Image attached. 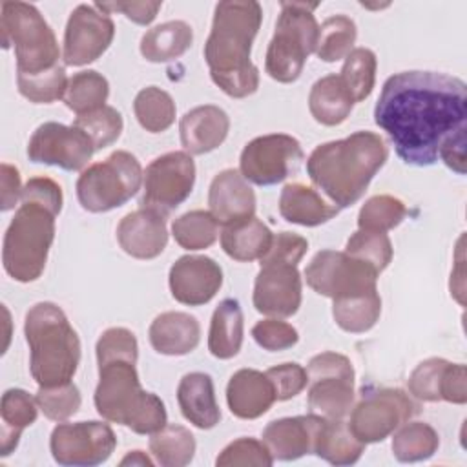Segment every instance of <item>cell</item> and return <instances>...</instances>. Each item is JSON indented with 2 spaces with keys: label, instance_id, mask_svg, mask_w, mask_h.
I'll return each instance as SVG.
<instances>
[{
  "label": "cell",
  "instance_id": "obj_19",
  "mask_svg": "<svg viewBox=\"0 0 467 467\" xmlns=\"http://www.w3.org/2000/svg\"><path fill=\"white\" fill-rule=\"evenodd\" d=\"M168 285L175 301L188 306L206 305L223 285V268L206 255H182L171 265Z\"/></svg>",
  "mask_w": 467,
  "mask_h": 467
},
{
  "label": "cell",
  "instance_id": "obj_41",
  "mask_svg": "<svg viewBox=\"0 0 467 467\" xmlns=\"http://www.w3.org/2000/svg\"><path fill=\"white\" fill-rule=\"evenodd\" d=\"M376 67L378 58L374 51L368 47H354L345 57V64L341 67L339 77L348 88L354 102H361L372 93L376 82Z\"/></svg>",
  "mask_w": 467,
  "mask_h": 467
},
{
  "label": "cell",
  "instance_id": "obj_20",
  "mask_svg": "<svg viewBox=\"0 0 467 467\" xmlns=\"http://www.w3.org/2000/svg\"><path fill=\"white\" fill-rule=\"evenodd\" d=\"M323 420L316 414L274 420L265 427L263 441L272 458L279 462H292L314 454Z\"/></svg>",
  "mask_w": 467,
  "mask_h": 467
},
{
  "label": "cell",
  "instance_id": "obj_54",
  "mask_svg": "<svg viewBox=\"0 0 467 467\" xmlns=\"http://www.w3.org/2000/svg\"><path fill=\"white\" fill-rule=\"evenodd\" d=\"M438 157L445 162L447 168L463 175L465 173V128L449 135L440 146Z\"/></svg>",
  "mask_w": 467,
  "mask_h": 467
},
{
  "label": "cell",
  "instance_id": "obj_5",
  "mask_svg": "<svg viewBox=\"0 0 467 467\" xmlns=\"http://www.w3.org/2000/svg\"><path fill=\"white\" fill-rule=\"evenodd\" d=\"M389 157L385 140L374 131H356L323 142L306 159V173L334 206L348 208L367 192Z\"/></svg>",
  "mask_w": 467,
  "mask_h": 467
},
{
  "label": "cell",
  "instance_id": "obj_56",
  "mask_svg": "<svg viewBox=\"0 0 467 467\" xmlns=\"http://www.w3.org/2000/svg\"><path fill=\"white\" fill-rule=\"evenodd\" d=\"M120 465H142V467H151L153 460L142 452V451H130L122 460Z\"/></svg>",
  "mask_w": 467,
  "mask_h": 467
},
{
  "label": "cell",
  "instance_id": "obj_43",
  "mask_svg": "<svg viewBox=\"0 0 467 467\" xmlns=\"http://www.w3.org/2000/svg\"><path fill=\"white\" fill-rule=\"evenodd\" d=\"M407 215V206L394 195H374L365 201L358 213V228L370 232H389Z\"/></svg>",
  "mask_w": 467,
  "mask_h": 467
},
{
  "label": "cell",
  "instance_id": "obj_24",
  "mask_svg": "<svg viewBox=\"0 0 467 467\" xmlns=\"http://www.w3.org/2000/svg\"><path fill=\"white\" fill-rule=\"evenodd\" d=\"M275 401L274 387L265 372L241 368L232 374L226 385V403L234 416L255 420L270 410Z\"/></svg>",
  "mask_w": 467,
  "mask_h": 467
},
{
  "label": "cell",
  "instance_id": "obj_6",
  "mask_svg": "<svg viewBox=\"0 0 467 467\" xmlns=\"http://www.w3.org/2000/svg\"><path fill=\"white\" fill-rule=\"evenodd\" d=\"M29 347V370L38 387L73 379L80 363V339L64 310L51 303L33 305L24 321Z\"/></svg>",
  "mask_w": 467,
  "mask_h": 467
},
{
  "label": "cell",
  "instance_id": "obj_34",
  "mask_svg": "<svg viewBox=\"0 0 467 467\" xmlns=\"http://www.w3.org/2000/svg\"><path fill=\"white\" fill-rule=\"evenodd\" d=\"M381 314V297L378 290L350 297L334 299L332 317L336 325L350 334H361L370 330Z\"/></svg>",
  "mask_w": 467,
  "mask_h": 467
},
{
  "label": "cell",
  "instance_id": "obj_33",
  "mask_svg": "<svg viewBox=\"0 0 467 467\" xmlns=\"http://www.w3.org/2000/svg\"><path fill=\"white\" fill-rule=\"evenodd\" d=\"M365 451V443L359 441L348 423L343 420H323L317 434L314 454L332 465H352Z\"/></svg>",
  "mask_w": 467,
  "mask_h": 467
},
{
  "label": "cell",
  "instance_id": "obj_12",
  "mask_svg": "<svg viewBox=\"0 0 467 467\" xmlns=\"http://www.w3.org/2000/svg\"><path fill=\"white\" fill-rule=\"evenodd\" d=\"M195 184V162L186 151H168L153 159L142 177L140 208L170 215L192 193Z\"/></svg>",
  "mask_w": 467,
  "mask_h": 467
},
{
  "label": "cell",
  "instance_id": "obj_49",
  "mask_svg": "<svg viewBox=\"0 0 467 467\" xmlns=\"http://www.w3.org/2000/svg\"><path fill=\"white\" fill-rule=\"evenodd\" d=\"M252 337L261 348L268 352H279L292 348L297 343L299 334L290 323L281 321L277 317H268L257 321L252 327Z\"/></svg>",
  "mask_w": 467,
  "mask_h": 467
},
{
  "label": "cell",
  "instance_id": "obj_16",
  "mask_svg": "<svg viewBox=\"0 0 467 467\" xmlns=\"http://www.w3.org/2000/svg\"><path fill=\"white\" fill-rule=\"evenodd\" d=\"M93 153L95 146L82 130L60 122L40 124L27 142L31 162L58 166L66 171L84 170Z\"/></svg>",
  "mask_w": 467,
  "mask_h": 467
},
{
  "label": "cell",
  "instance_id": "obj_51",
  "mask_svg": "<svg viewBox=\"0 0 467 467\" xmlns=\"http://www.w3.org/2000/svg\"><path fill=\"white\" fill-rule=\"evenodd\" d=\"M274 387L275 401H286L296 398L306 385H308V374L306 368L299 363H281L275 367H270L265 372Z\"/></svg>",
  "mask_w": 467,
  "mask_h": 467
},
{
  "label": "cell",
  "instance_id": "obj_4",
  "mask_svg": "<svg viewBox=\"0 0 467 467\" xmlns=\"http://www.w3.org/2000/svg\"><path fill=\"white\" fill-rule=\"evenodd\" d=\"M261 22L259 2L230 0L215 5L204 60L213 84L232 99H244L259 88V69L252 64L250 53Z\"/></svg>",
  "mask_w": 467,
  "mask_h": 467
},
{
  "label": "cell",
  "instance_id": "obj_8",
  "mask_svg": "<svg viewBox=\"0 0 467 467\" xmlns=\"http://www.w3.org/2000/svg\"><path fill=\"white\" fill-rule=\"evenodd\" d=\"M2 46L15 47L16 73H42L60 60L57 36L40 11L27 2H2L0 5Z\"/></svg>",
  "mask_w": 467,
  "mask_h": 467
},
{
  "label": "cell",
  "instance_id": "obj_14",
  "mask_svg": "<svg viewBox=\"0 0 467 467\" xmlns=\"http://www.w3.org/2000/svg\"><path fill=\"white\" fill-rule=\"evenodd\" d=\"M418 410V403L405 390L379 389L368 392L352 407L348 429L365 445L378 443L416 416Z\"/></svg>",
  "mask_w": 467,
  "mask_h": 467
},
{
  "label": "cell",
  "instance_id": "obj_10",
  "mask_svg": "<svg viewBox=\"0 0 467 467\" xmlns=\"http://www.w3.org/2000/svg\"><path fill=\"white\" fill-rule=\"evenodd\" d=\"M310 414L325 420H343L354 405V367L339 352H321L308 361Z\"/></svg>",
  "mask_w": 467,
  "mask_h": 467
},
{
  "label": "cell",
  "instance_id": "obj_11",
  "mask_svg": "<svg viewBox=\"0 0 467 467\" xmlns=\"http://www.w3.org/2000/svg\"><path fill=\"white\" fill-rule=\"evenodd\" d=\"M379 274L347 252L321 250L305 268L306 285L319 296L334 299L378 290Z\"/></svg>",
  "mask_w": 467,
  "mask_h": 467
},
{
  "label": "cell",
  "instance_id": "obj_52",
  "mask_svg": "<svg viewBox=\"0 0 467 467\" xmlns=\"http://www.w3.org/2000/svg\"><path fill=\"white\" fill-rule=\"evenodd\" d=\"M95 5L108 15L122 13L128 20L139 26H148L155 20L162 2H102Z\"/></svg>",
  "mask_w": 467,
  "mask_h": 467
},
{
  "label": "cell",
  "instance_id": "obj_48",
  "mask_svg": "<svg viewBox=\"0 0 467 467\" xmlns=\"http://www.w3.org/2000/svg\"><path fill=\"white\" fill-rule=\"evenodd\" d=\"M274 458L265 445L255 438H237L228 443L215 460L217 467H235V465H255V467H270Z\"/></svg>",
  "mask_w": 467,
  "mask_h": 467
},
{
  "label": "cell",
  "instance_id": "obj_15",
  "mask_svg": "<svg viewBox=\"0 0 467 467\" xmlns=\"http://www.w3.org/2000/svg\"><path fill=\"white\" fill-rule=\"evenodd\" d=\"M115 447V432L102 421L58 423L49 438L51 456L58 465H100L111 456Z\"/></svg>",
  "mask_w": 467,
  "mask_h": 467
},
{
  "label": "cell",
  "instance_id": "obj_44",
  "mask_svg": "<svg viewBox=\"0 0 467 467\" xmlns=\"http://www.w3.org/2000/svg\"><path fill=\"white\" fill-rule=\"evenodd\" d=\"M345 252L359 261L370 265L378 274H381L392 261V243L385 232L358 230L354 232L345 246Z\"/></svg>",
  "mask_w": 467,
  "mask_h": 467
},
{
  "label": "cell",
  "instance_id": "obj_25",
  "mask_svg": "<svg viewBox=\"0 0 467 467\" xmlns=\"http://www.w3.org/2000/svg\"><path fill=\"white\" fill-rule=\"evenodd\" d=\"M148 337L155 352L164 356H184L197 348L201 325L195 316L170 310L159 314L151 321Z\"/></svg>",
  "mask_w": 467,
  "mask_h": 467
},
{
  "label": "cell",
  "instance_id": "obj_47",
  "mask_svg": "<svg viewBox=\"0 0 467 467\" xmlns=\"http://www.w3.org/2000/svg\"><path fill=\"white\" fill-rule=\"evenodd\" d=\"M449 363L443 358H429L418 363L407 379L409 392L421 401H441V385Z\"/></svg>",
  "mask_w": 467,
  "mask_h": 467
},
{
  "label": "cell",
  "instance_id": "obj_50",
  "mask_svg": "<svg viewBox=\"0 0 467 467\" xmlns=\"http://www.w3.org/2000/svg\"><path fill=\"white\" fill-rule=\"evenodd\" d=\"M308 250V241L294 232H279L272 237V243L259 265H296Z\"/></svg>",
  "mask_w": 467,
  "mask_h": 467
},
{
  "label": "cell",
  "instance_id": "obj_39",
  "mask_svg": "<svg viewBox=\"0 0 467 467\" xmlns=\"http://www.w3.org/2000/svg\"><path fill=\"white\" fill-rule=\"evenodd\" d=\"M356 36L358 29L350 16L332 15L319 26L316 55L323 62H337L352 51Z\"/></svg>",
  "mask_w": 467,
  "mask_h": 467
},
{
  "label": "cell",
  "instance_id": "obj_40",
  "mask_svg": "<svg viewBox=\"0 0 467 467\" xmlns=\"http://www.w3.org/2000/svg\"><path fill=\"white\" fill-rule=\"evenodd\" d=\"M175 243L184 250H204L219 235V223L206 210H192L179 215L171 224Z\"/></svg>",
  "mask_w": 467,
  "mask_h": 467
},
{
  "label": "cell",
  "instance_id": "obj_45",
  "mask_svg": "<svg viewBox=\"0 0 467 467\" xmlns=\"http://www.w3.org/2000/svg\"><path fill=\"white\" fill-rule=\"evenodd\" d=\"M73 126L82 130L93 142L95 151L113 144L124 128L122 115L113 106H102L95 111L77 115Z\"/></svg>",
  "mask_w": 467,
  "mask_h": 467
},
{
  "label": "cell",
  "instance_id": "obj_53",
  "mask_svg": "<svg viewBox=\"0 0 467 467\" xmlns=\"http://www.w3.org/2000/svg\"><path fill=\"white\" fill-rule=\"evenodd\" d=\"M441 401L463 405L467 401V370L463 363H449L443 385H441Z\"/></svg>",
  "mask_w": 467,
  "mask_h": 467
},
{
  "label": "cell",
  "instance_id": "obj_38",
  "mask_svg": "<svg viewBox=\"0 0 467 467\" xmlns=\"http://www.w3.org/2000/svg\"><path fill=\"white\" fill-rule=\"evenodd\" d=\"M133 113L146 131L162 133L175 120V102L168 91L157 86H148L137 93Z\"/></svg>",
  "mask_w": 467,
  "mask_h": 467
},
{
  "label": "cell",
  "instance_id": "obj_17",
  "mask_svg": "<svg viewBox=\"0 0 467 467\" xmlns=\"http://www.w3.org/2000/svg\"><path fill=\"white\" fill-rule=\"evenodd\" d=\"M115 24L111 16L95 4L77 5L66 24L62 58L66 66H86L95 62L111 46Z\"/></svg>",
  "mask_w": 467,
  "mask_h": 467
},
{
  "label": "cell",
  "instance_id": "obj_30",
  "mask_svg": "<svg viewBox=\"0 0 467 467\" xmlns=\"http://www.w3.org/2000/svg\"><path fill=\"white\" fill-rule=\"evenodd\" d=\"M243 332L244 319L239 301L234 297L223 299L212 314L208 350L219 359H230L237 356L243 345Z\"/></svg>",
  "mask_w": 467,
  "mask_h": 467
},
{
  "label": "cell",
  "instance_id": "obj_1",
  "mask_svg": "<svg viewBox=\"0 0 467 467\" xmlns=\"http://www.w3.org/2000/svg\"><path fill=\"white\" fill-rule=\"evenodd\" d=\"M374 120L405 164L432 166L443 140L465 128L467 84L436 71L396 73L381 88Z\"/></svg>",
  "mask_w": 467,
  "mask_h": 467
},
{
  "label": "cell",
  "instance_id": "obj_35",
  "mask_svg": "<svg viewBox=\"0 0 467 467\" xmlns=\"http://www.w3.org/2000/svg\"><path fill=\"white\" fill-rule=\"evenodd\" d=\"M392 454L398 462L414 463L434 456L440 447V436L425 421H405L392 436Z\"/></svg>",
  "mask_w": 467,
  "mask_h": 467
},
{
  "label": "cell",
  "instance_id": "obj_32",
  "mask_svg": "<svg viewBox=\"0 0 467 467\" xmlns=\"http://www.w3.org/2000/svg\"><path fill=\"white\" fill-rule=\"evenodd\" d=\"M193 42V29L184 20H168L148 29L140 38V55L148 62H170L182 57Z\"/></svg>",
  "mask_w": 467,
  "mask_h": 467
},
{
  "label": "cell",
  "instance_id": "obj_55",
  "mask_svg": "<svg viewBox=\"0 0 467 467\" xmlns=\"http://www.w3.org/2000/svg\"><path fill=\"white\" fill-rule=\"evenodd\" d=\"M0 173H2V212H7V210H13L16 201L20 199L22 195V184H20V173L15 166L4 162L2 168H0Z\"/></svg>",
  "mask_w": 467,
  "mask_h": 467
},
{
  "label": "cell",
  "instance_id": "obj_23",
  "mask_svg": "<svg viewBox=\"0 0 467 467\" xmlns=\"http://www.w3.org/2000/svg\"><path fill=\"white\" fill-rule=\"evenodd\" d=\"M230 131L228 113L213 104L197 106L179 122L181 144L190 155H204L219 148Z\"/></svg>",
  "mask_w": 467,
  "mask_h": 467
},
{
  "label": "cell",
  "instance_id": "obj_21",
  "mask_svg": "<svg viewBox=\"0 0 467 467\" xmlns=\"http://www.w3.org/2000/svg\"><path fill=\"white\" fill-rule=\"evenodd\" d=\"M117 241L135 259H155L168 244L166 217L148 208L130 212L117 226Z\"/></svg>",
  "mask_w": 467,
  "mask_h": 467
},
{
  "label": "cell",
  "instance_id": "obj_46",
  "mask_svg": "<svg viewBox=\"0 0 467 467\" xmlns=\"http://www.w3.org/2000/svg\"><path fill=\"white\" fill-rule=\"evenodd\" d=\"M35 398L44 416L58 423L77 414L82 403L80 390L73 381L53 385V387H38V392Z\"/></svg>",
  "mask_w": 467,
  "mask_h": 467
},
{
  "label": "cell",
  "instance_id": "obj_7",
  "mask_svg": "<svg viewBox=\"0 0 467 467\" xmlns=\"http://www.w3.org/2000/svg\"><path fill=\"white\" fill-rule=\"evenodd\" d=\"M317 5V2H281V13L265 60V71L270 78L283 84L299 78L306 58L316 53L319 24L314 9Z\"/></svg>",
  "mask_w": 467,
  "mask_h": 467
},
{
  "label": "cell",
  "instance_id": "obj_42",
  "mask_svg": "<svg viewBox=\"0 0 467 467\" xmlns=\"http://www.w3.org/2000/svg\"><path fill=\"white\" fill-rule=\"evenodd\" d=\"M67 75L62 64L42 73H16V86L24 99L33 104H51L64 99L67 88Z\"/></svg>",
  "mask_w": 467,
  "mask_h": 467
},
{
  "label": "cell",
  "instance_id": "obj_22",
  "mask_svg": "<svg viewBox=\"0 0 467 467\" xmlns=\"http://www.w3.org/2000/svg\"><path fill=\"white\" fill-rule=\"evenodd\" d=\"M210 213L219 224H232L255 215V193L241 171H219L208 190Z\"/></svg>",
  "mask_w": 467,
  "mask_h": 467
},
{
  "label": "cell",
  "instance_id": "obj_37",
  "mask_svg": "<svg viewBox=\"0 0 467 467\" xmlns=\"http://www.w3.org/2000/svg\"><path fill=\"white\" fill-rule=\"evenodd\" d=\"M108 95H109L108 78L95 69H86V71L75 73L69 78L64 102L77 115H84L106 106Z\"/></svg>",
  "mask_w": 467,
  "mask_h": 467
},
{
  "label": "cell",
  "instance_id": "obj_26",
  "mask_svg": "<svg viewBox=\"0 0 467 467\" xmlns=\"http://www.w3.org/2000/svg\"><path fill=\"white\" fill-rule=\"evenodd\" d=\"M177 403L182 416L197 429L208 431L221 421V409L215 400L210 374L188 372L177 387Z\"/></svg>",
  "mask_w": 467,
  "mask_h": 467
},
{
  "label": "cell",
  "instance_id": "obj_13",
  "mask_svg": "<svg viewBox=\"0 0 467 467\" xmlns=\"http://www.w3.org/2000/svg\"><path fill=\"white\" fill-rule=\"evenodd\" d=\"M305 159L299 140L286 133L252 139L241 151L239 171L257 186H274L296 173Z\"/></svg>",
  "mask_w": 467,
  "mask_h": 467
},
{
  "label": "cell",
  "instance_id": "obj_29",
  "mask_svg": "<svg viewBox=\"0 0 467 467\" xmlns=\"http://www.w3.org/2000/svg\"><path fill=\"white\" fill-rule=\"evenodd\" d=\"M38 401L24 389H9L0 401V454L9 456L22 436V431L31 427L38 416Z\"/></svg>",
  "mask_w": 467,
  "mask_h": 467
},
{
  "label": "cell",
  "instance_id": "obj_28",
  "mask_svg": "<svg viewBox=\"0 0 467 467\" xmlns=\"http://www.w3.org/2000/svg\"><path fill=\"white\" fill-rule=\"evenodd\" d=\"M354 104L348 88L336 73L316 80L308 93V109L316 122L323 126H337L345 122Z\"/></svg>",
  "mask_w": 467,
  "mask_h": 467
},
{
  "label": "cell",
  "instance_id": "obj_18",
  "mask_svg": "<svg viewBox=\"0 0 467 467\" xmlns=\"http://www.w3.org/2000/svg\"><path fill=\"white\" fill-rule=\"evenodd\" d=\"M301 275L296 265H263L254 283V306L270 317H290L301 306Z\"/></svg>",
  "mask_w": 467,
  "mask_h": 467
},
{
  "label": "cell",
  "instance_id": "obj_36",
  "mask_svg": "<svg viewBox=\"0 0 467 467\" xmlns=\"http://www.w3.org/2000/svg\"><path fill=\"white\" fill-rule=\"evenodd\" d=\"M195 438L190 429L166 423L150 438V452L162 467H184L193 460Z\"/></svg>",
  "mask_w": 467,
  "mask_h": 467
},
{
  "label": "cell",
  "instance_id": "obj_27",
  "mask_svg": "<svg viewBox=\"0 0 467 467\" xmlns=\"http://www.w3.org/2000/svg\"><path fill=\"white\" fill-rule=\"evenodd\" d=\"M279 213L285 221L299 226H319L339 213L321 193L303 182H288L279 195Z\"/></svg>",
  "mask_w": 467,
  "mask_h": 467
},
{
  "label": "cell",
  "instance_id": "obj_31",
  "mask_svg": "<svg viewBox=\"0 0 467 467\" xmlns=\"http://www.w3.org/2000/svg\"><path fill=\"white\" fill-rule=\"evenodd\" d=\"M272 237L274 234L270 228L254 215L250 219L226 224L221 234V246L228 257L241 263H250L265 255Z\"/></svg>",
  "mask_w": 467,
  "mask_h": 467
},
{
  "label": "cell",
  "instance_id": "obj_3",
  "mask_svg": "<svg viewBox=\"0 0 467 467\" xmlns=\"http://www.w3.org/2000/svg\"><path fill=\"white\" fill-rule=\"evenodd\" d=\"M64 204L62 188L49 177L29 179L11 219L2 246V263L18 283L36 281L47 263L55 239V219Z\"/></svg>",
  "mask_w": 467,
  "mask_h": 467
},
{
  "label": "cell",
  "instance_id": "obj_9",
  "mask_svg": "<svg viewBox=\"0 0 467 467\" xmlns=\"http://www.w3.org/2000/svg\"><path fill=\"white\" fill-rule=\"evenodd\" d=\"M142 168L139 159L117 150L106 161L82 170L77 179V199L91 213H104L126 204L142 184Z\"/></svg>",
  "mask_w": 467,
  "mask_h": 467
},
{
  "label": "cell",
  "instance_id": "obj_2",
  "mask_svg": "<svg viewBox=\"0 0 467 467\" xmlns=\"http://www.w3.org/2000/svg\"><path fill=\"white\" fill-rule=\"evenodd\" d=\"M99 383L95 389L97 412L137 434H153L168 423L162 400L140 387L137 374L139 343L131 330L111 327L104 330L95 347Z\"/></svg>",
  "mask_w": 467,
  "mask_h": 467
}]
</instances>
